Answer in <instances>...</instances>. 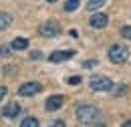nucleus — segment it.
I'll list each match as a JSON object with an SVG mask.
<instances>
[{"mask_svg":"<svg viewBox=\"0 0 131 127\" xmlns=\"http://www.w3.org/2000/svg\"><path fill=\"white\" fill-rule=\"evenodd\" d=\"M77 121L81 123V125H87V127H101L105 125V117H103V113L99 111L97 107H93V105H79L77 107Z\"/></svg>","mask_w":131,"mask_h":127,"instance_id":"nucleus-1","label":"nucleus"},{"mask_svg":"<svg viewBox=\"0 0 131 127\" xmlns=\"http://www.w3.org/2000/svg\"><path fill=\"white\" fill-rule=\"evenodd\" d=\"M109 61L115 65H123L127 59H129V48L125 47V45H121V43H117V45H113V47L109 48Z\"/></svg>","mask_w":131,"mask_h":127,"instance_id":"nucleus-2","label":"nucleus"},{"mask_svg":"<svg viewBox=\"0 0 131 127\" xmlns=\"http://www.w3.org/2000/svg\"><path fill=\"white\" fill-rule=\"evenodd\" d=\"M89 87L93 91H111L113 89V81L105 75H93L89 79Z\"/></svg>","mask_w":131,"mask_h":127,"instance_id":"nucleus-3","label":"nucleus"},{"mask_svg":"<svg viewBox=\"0 0 131 127\" xmlns=\"http://www.w3.org/2000/svg\"><path fill=\"white\" fill-rule=\"evenodd\" d=\"M42 91V85L36 83V81H28V83H22L20 89H18V95L20 97H32V95H38Z\"/></svg>","mask_w":131,"mask_h":127,"instance_id":"nucleus-4","label":"nucleus"},{"mask_svg":"<svg viewBox=\"0 0 131 127\" xmlns=\"http://www.w3.org/2000/svg\"><path fill=\"white\" fill-rule=\"evenodd\" d=\"M38 32L42 34V36H59L61 34V24L59 22H54V20H49V22H45V24H40L38 26Z\"/></svg>","mask_w":131,"mask_h":127,"instance_id":"nucleus-5","label":"nucleus"},{"mask_svg":"<svg viewBox=\"0 0 131 127\" xmlns=\"http://www.w3.org/2000/svg\"><path fill=\"white\" fill-rule=\"evenodd\" d=\"M63 103H65L63 95H50L49 99L45 101V109H47V111H59V109L63 107Z\"/></svg>","mask_w":131,"mask_h":127,"instance_id":"nucleus-6","label":"nucleus"},{"mask_svg":"<svg viewBox=\"0 0 131 127\" xmlns=\"http://www.w3.org/2000/svg\"><path fill=\"white\" fill-rule=\"evenodd\" d=\"M107 22H109V18H107V14H103V12H93L91 20H89V24L93 28H105Z\"/></svg>","mask_w":131,"mask_h":127,"instance_id":"nucleus-7","label":"nucleus"},{"mask_svg":"<svg viewBox=\"0 0 131 127\" xmlns=\"http://www.w3.org/2000/svg\"><path fill=\"white\" fill-rule=\"evenodd\" d=\"M71 57H75V50H54V52H50L49 61L50 63H63V61H69Z\"/></svg>","mask_w":131,"mask_h":127,"instance_id":"nucleus-8","label":"nucleus"},{"mask_svg":"<svg viewBox=\"0 0 131 127\" xmlns=\"http://www.w3.org/2000/svg\"><path fill=\"white\" fill-rule=\"evenodd\" d=\"M20 115V105L18 103H8L4 109H2V117H8V119H14Z\"/></svg>","mask_w":131,"mask_h":127,"instance_id":"nucleus-9","label":"nucleus"},{"mask_svg":"<svg viewBox=\"0 0 131 127\" xmlns=\"http://www.w3.org/2000/svg\"><path fill=\"white\" fill-rule=\"evenodd\" d=\"M10 47H12V50H24V48H28V38L18 36V38H14L10 43Z\"/></svg>","mask_w":131,"mask_h":127,"instance_id":"nucleus-10","label":"nucleus"},{"mask_svg":"<svg viewBox=\"0 0 131 127\" xmlns=\"http://www.w3.org/2000/svg\"><path fill=\"white\" fill-rule=\"evenodd\" d=\"M105 2H107V0H89V2H87V10H89V12H97L99 8L105 6Z\"/></svg>","mask_w":131,"mask_h":127,"instance_id":"nucleus-11","label":"nucleus"},{"mask_svg":"<svg viewBox=\"0 0 131 127\" xmlns=\"http://www.w3.org/2000/svg\"><path fill=\"white\" fill-rule=\"evenodd\" d=\"M12 24V16L8 12H0V30H6Z\"/></svg>","mask_w":131,"mask_h":127,"instance_id":"nucleus-12","label":"nucleus"},{"mask_svg":"<svg viewBox=\"0 0 131 127\" xmlns=\"http://www.w3.org/2000/svg\"><path fill=\"white\" fill-rule=\"evenodd\" d=\"M38 125H40V121L36 117H24L20 121V127H38Z\"/></svg>","mask_w":131,"mask_h":127,"instance_id":"nucleus-13","label":"nucleus"},{"mask_svg":"<svg viewBox=\"0 0 131 127\" xmlns=\"http://www.w3.org/2000/svg\"><path fill=\"white\" fill-rule=\"evenodd\" d=\"M79 4H81L79 0H67V2H65V10H67V12H73V10L79 8Z\"/></svg>","mask_w":131,"mask_h":127,"instance_id":"nucleus-14","label":"nucleus"},{"mask_svg":"<svg viewBox=\"0 0 131 127\" xmlns=\"http://www.w3.org/2000/svg\"><path fill=\"white\" fill-rule=\"evenodd\" d=\"M121 36H123L125 40H131V26H123V28H121Z\"/></svg>","mask_w":131,"mask_h":127,"instance_id":"nucleus-15","label":"nucleus"},{"mask_svg":"<svg viewBox=\"0 0 131 127\" xmlns=\"http://www.w3.org/2000/svg\"><path fill=\"white\" fill-rule=\"evenodd\" d=\"M10 52H12V47H6V45L0 47V57H8Z\"/></svg>","mask_w":131,"mask_h":127,"instance_id":"nucleus-16","label":"nucleus"},{"mask_svg":"<svg viewBox=\"0 0 131 127\" xmlns=\"http://www.w3.org/2000/svg\"><path fill=\"white\" fill-rule=\"evenodd\" d=\"M117 91H115V95H125L127 93V85H119V87H115Z\"/></svg>","mask_w":131,"mask_h":127,"instance_id":"nucleus-17","label":"nucleus"},{"mask_svg":"<svg viewBox=\"0 0 131 127\" xmlns=\"http://www.w3.org/2000/svg\"><path fill=\"white\" fill-rule=\"evenodd\" d=\"M67 83H69V85H79V83H81V77H79V75H77V77H69Z\"/></svg>","mask_w":131,"mask_h":127,"instance_id":"nucleus-18","label":"nucleus"},{"mask_svg":"<svg viewBox=\"0 0 131 127\" xmlns=\"http://www.w3.org/2000/svg\"><path fill=\"white\" fill-rule=\"evenodd\" d=\"M83 67H85V69H93V67H97V61H85Z\"/></svg>","mask_w":131,"mask_h":127,"instance_id":"nucleus-19","label":"nucleus"},{"mask_svg":"<svg viewBox=\"0 0 131 127\" xmlns=\"http://www.w3.org/2000/svg\"><path fill=\"white\" fill-rule=\"evenodd\" d=\"M40 57H42V52H40V50H32V52H30V59H32V61L40 59Z\"/></svg>","mask_w":131,"mask_h":127,"instance_id":"nucleus-20","label":"nucleus"},{"mask_svg":"<svg viewBox=\"0 0 131 127\" xmlns=\"http://www.w3.org/2000/svg\"><path fill=\"white\" fill-rule=\"evenodd\" d=\"M52 127H65V121L63 119H57V121H52Z\"/></svg>","mask_w":131,"mask_h":127,"instance_id":"nucleus-21","label":"nucleus"},{"mask_svg":"<svg viewBox=\"0 0 131 127\" xmlns=\"http://www.w3.org/2000/svg\"><path fill=\"white\" fill-rule=\"evenodd\" d=\"M6 91H8V89H6V87H0V101H2V99H4V97H6Z\"/></svg>","mask_w":131,"mask_h":127,"instance_id":"nucleus-22","label":"nucleus"},{"mask_svg":"<svg viewBox=\"0 0 131 127\" xmlns=\"http://www.w3.org/2000/svg\"><path fill=\"white\" fill-rule=\"evenodd\" d=\"M123 127H131V119H129V121H125V123H123Z\"/></svg>","mask_w":131,"mask_h":127,"instance_id":"nucleus-23","label":"nucleus"},{"mask_svg":"<svg viewBox=\"0 0 131 127\" xmlns=\"http://www.w3.org/2000/svg\"><path fill=\"white\" fill-rule=\"evenodd\" d=\"M47 2H57V0H47Z\"/></svg>","mask_w":131,"mask_h":127,"instance_id":"nucleus-24","label":"nucleus"}]
</instances>
